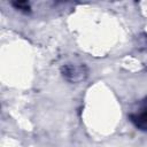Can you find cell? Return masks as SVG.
<instances>
[{
	"instance_id": "1",
	"label": "cell",
	"mask_w": 147,
	"mask_h": 147,
	"mask_svg": "<svg viewBox=\"0 0 147 147\" xmlns=\"http://www.w3.org/2000/svg\"><path fill=\"white\" fill-rule=\"evenodd\" d=\"M61 74L67 82L76 84L84 82L88 75V71L85 64L65 63L61 67Z\"/></svg>"
},
{
	"instance_id": "2",
	"label": "cell",
	"mask_w": 147,
	"mask_h": 147,
	"mask_svg": "<svg viewBox=\"0 0 147 147\" xmlns=\"http://www.w3.org/2000/svg\"><path fill=\"white\" fill-rule=\"evenodd\" d=\"M129 119L137 129L147 132V98L139 103L138 109L129 114Z\"/></svg>"
},
{
	"instance_id": "3",
	"label": "cell",
	"mask_w": 147,
	"mask_h": 147,
	"mask_svg": "<svg viewBox=\"0 0 147 147\" xmlns=\"http://www.w3.org/2000/svg\"><path fill=\"white\" fill-rule=\"evenodd\" d=\"M11 6L20 10V11H23V13H29L31 10V7H30V3L26 2V1H13L11 2Z\"/></svg>"
}]
</instances>
